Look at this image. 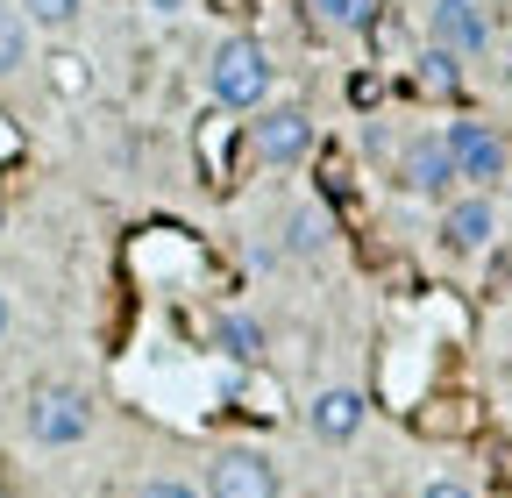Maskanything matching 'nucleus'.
Listing matches in <instances>:
<instances>
[{
    "mask_svg": "<svg viewBox=\"0 0 512 498\" xmlns=\"http://www.w3.org/2000/svg\"><path fill=\"white\" fill-rule=\"evenodd\" d=\"M363 420H370V399H363L356 385H328V392L306 406V427H313L328 449H349L356 434H363Z\"/></svg>",
    "mask_w": 512,
    "mask_h": 498,
    "instance_id": "9",
    "label": "nucleus"
},
{
    "mask_svg": "<svg viewBox=\"0 0 512 498\" xmlns=\"http://www.w3.org/2000/svg\"><path fill=\"white\" fill-rule=\"evenodd\" d=\"M420 86H427V93H456V86H463V65H456L448 50H427V57H420Z\"/></svg>",
    "mask_w": 512,
    "mask_h": 498,
    "instance_id": "15",
    "label": "nucleus"
},
{
    "mask_svg": "<svg viewBox=\"0 0 512 498\" xmlns=\"http://www.w3.org/2000/svg\"><path fill=\"white\" fill-rule=\"evenodd\" d=\"M0 335H8V292H0Z\"/></svg>",
    "mask_w": 512,
    "mask_h": 498,
    "instance_id": "19",
    "label": "nucleus"
},
{
    "mask_svg": "<svg viewBox=\"0 0 512 498\" xmlns=\"http://www.w3.org/2000/svg\"><path fill=\"white\" fill-rule=\"evenodd\" d=\"M271 86H278V65H271V50L256 43V36H221L214 57H207V93L214 107L228 114H264L271 107Z\"/></svg>",
    "mask_w": 512,
    "mask_h": 498,
    "instance_id": "1",
    "label": "nucleus"
},
{
    "mask_svg": "<svg viewBox=\"0 0 512 498\" xmlns=\"http://www.w3.org/2000/svg\"><path fill=\"white\" fill-rule=\"evenodd\" d=\"M249 150L256 164H271V171H292L313 157V114L306 107H264L249 121Z\"/></svg>",
    "mask_w": 512,
    "mask_h": 498,
    "instance_id": "5",
    "label": "nucleus"
},
{
    "mask_svg": "<svg viewBox=\"0 0 512 498\" xmlns=\"http://www.w3.org/2000/svg\"><path fill=\"white\" fill-rule=\"evenodd\" d=\"M441 143H448V164H456V185H477V193L498 185L505 164H512V150H505V136L491 129V121H448Z\"/></svg>",
    "mask_w": 512,
    "mask_h": 498,
    "instance_id": "4",
    "label": "nucleus"
},
{
    "mask_svg": "<svg viewBox=\"0 0 512 498\" xmlns=\"http://www.w3.org/2000/svg\"><path fill=\"white\" fill-rule=\"evenodd\" d=\"M306 8L320 22H335V29H370L377 22V0H306Z\"/></svg>",
    "mask_w": 512,
    "mask_h": 498,
    "instance_id": "13",
    "label": "nucleus"
},
{
    "mask_svg": "<svg viewBox=\"0 0 512 498\" xmlns=\"http://www.w3.org/2000/svg\"><path fill=\"white\" fill-rule=\"evenodd\" d=\"M328 242V221H320L313 207H299V214H285V249H299V257H313V249Z\"/></svg>",
    "mask_w": 512,
    "mask_h": 498,
    "instance_id": "14",
    "label": "nucleus"
},
{
    "mask_svg": "<svg viewBox=\"0 0 512 498\" xmlns=\"http://www.w3.org/2000/svg\"><path fill=\"white\" fill-rule=\"evenodd\" d=\"M29 57H36V29H29V15L15 8V0H0V79H22V72H29Z\"/></svg>",
    "mask_w": 512,
    "mask_h": 498,
    "instance_id": "10",
    "label": "nucleus"
},
{
    "mask_svg": "<svg viewBox=\"0 0 512 498\" xmlns=\"http://www.w3.org/2000/svg\"><path fill=\"white\" fill-rule=\"evenodd\" d=\"M200 498H278V463L264 449H214L207 456V477H200Z\"/></svg>",
    "mask_w": 512,
    "mask_h": 498,
    "instance_id": "3",
    "label": "nucleus"
},
{
    "mask_svg": "<svg viewBox=\"0 0 512 498\" xmlns=\"http://www.w3.org/2000/svg\"><path fill=\"white\" fill-rule=\"evenodd\" d=\"M427 50H448L463 65V57H484L491 50V15L477 0H434L427 8Z\"/></svg>",
    "mask_w": 512,
    "mask_h": 498,
    "instance_id": "6",
    "label": "nucleus"
},
{
    "mask_svg": "<svg viewBox=\"0 0 512 498\" xmlns=\"http://www.w3.org/2000/svg\"><path fill=\"white\" fill-rule=\"evenodd\" d=\"M15 8L29 15V29H72L86 15V0H15Z\"/></svg>",
    "mask_w": 512,
    "mask_h": 498,
    "instance_id": "12",
    "label": "nucleus"
},
{
    "mask_svg": "<svg viewBox=\"0 0 512 498\" xmlns=\"http://www.w3.org/2000/svg\"><path fill=\"white\" fill-rule=\"evenodd\" d=\"M22 427H29L36 449H79L93 434V399L79 385H36L22 406Z\"/></svg>",
    "mask_w": 512,
    "mask_h": 498,
    "instance_id": "2",
    "label": "nucleus"
},
{
    "mask_svg": "<svg viewBox=\"0 0 512 498\" xmlns=\"http://www.w3.org/2000/svg\"><path fill=\"white\" fill-rule=\"evenodd\" d=\"M420 498H477V491H470V484H463V477H434V484H427V491H420Z\"/></svg>",
    "mask_w": 512,
    "mask_h": 498,
    "instance_id": "17",
    "label": "nucleus"
},
{
    "mask_svg": "<svg viewBox=\"0 0 512 498\" xmlns=\"http://www.w3.org/2000/svg\"><path fill=\"white\" fill-rule=\"evenodd\" d=\"M136 498H200V484H178V477H150Z\"/></svg>",
    "mask_w": 512,
    "mask_h": 498,
    "instance_id": "16",
    "label": "nucleus"
},
{
    "mask_svg": "<svg viewBox=\"0 0 512 498\" xmlns=\"http://www.w3.org/2000/svg\"><path fill=\"white\" fill-rule=\"evenodd\" d=\"M399 185L420 200H448L456 193V164H448V143L441 136H406L399 150Z\"/></svg>",
    "mask_w": 512,
    "mask_h": 498,
    "instance_id": "8",
    "label": "nucleus"
},
{
    "mask_svg": "<svg viewBox=\"0 0 512 498\" xmlns=\"http://www.w3.org/2000/svg\"><path fill=\"white\" fill-rule=\"evenodd\" d=\"M434 235H441L448 257H477V249H491V235H498V207H491V193H463V200H448Z\"/></svg>",
    "mask_w": 512,
    "mask_h": 498,
    "instance_id": "7",
    "label": "nucleus"
},
{
    "mask_svg": "<svg viewBox=\"0 0 512 498\" xmlns=\"http://www.w3.org/2000/svg\"><path fill=\"white\" fill-rule=\"evenodd\" d=\"M143 8H150V15H157V22H178V15H185V8H192V0H143Z\"/></svg>",
    "mask_w": 512,
    "mask_h": 498,
    "instance_id": "18",
    "label": "nucleus"
},
{
    "mask_svg": "<svg viewBox=\"0 0 512 498\" xmlns=\"http://www.w3.org/2000/svg\"><path fill=\"white\" fill-rule=\"evenodd\" d=\"M214 349L228 363H256V356H264V328H256V314H221L214 321Z\"/></svg>",
    "mask_w": 512,
    "mask_h": 498,
    "instance_id": "11",
    "label": "nucleus"
}]
</instances>
